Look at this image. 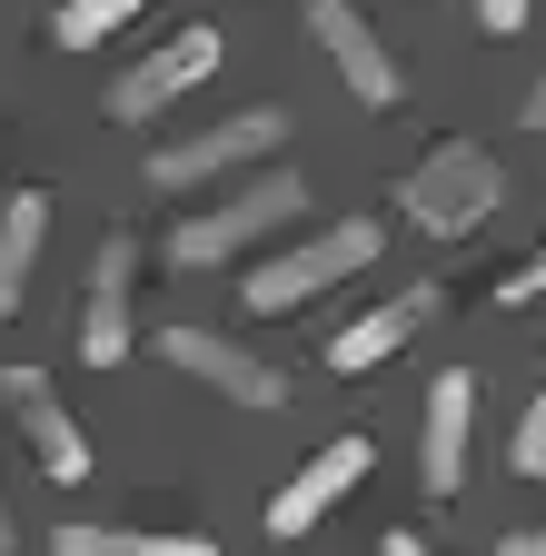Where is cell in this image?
Listing matches in <instances>:
<instances>
[{
  "mask_svg": "<svg viewBox=\"0 0 546 556\" xmlns=\"http://www.w3.org/2000/svg\"><path fill=\"white\" fill-rule=\"evenodd\" d=\"M497 199H507V169L477 150V139H437V150L397 179V219L428 229V239H467L477 219H497Z\"/></svg>",
  "mask_w": 546,
  "mask_h": 556,
  "instance_id": "obj_1",
  "label": "cell"
},
{
  "mask_svg": "<svg viewBox=\"0 0 546 556\" xmlns=\"http://www.w3.org/2000/svg\"><path fill=\"white\" fill-rule=\"evenodd\" d=\"M299 208H308V179H299V169H268V179L229 189L219 208H199V219H179V229H169V268H219V258H239L249 239L289 229Z\"/></svg>",
  "mask_w": 546,
  "mask_h": 556,
  "instance_id": "obj_2",
  "label": "cell"
},
{
  "mask_svg": "<svg viewBox=\"0 0 546 556\" xmlns=\"http://www.w3.org/2000/svg\"><path fill=\"white\" fill-rule=\"evenodd\" d=\"M378 258V219H338V229H318L308 249H289V258H268V268H249L239 289H249V308H299V299H318V289H338L348 268H368Z\"/></svg>",
  "mask_w": 546,
  "mask_h": 556,
  "instance_id": "obj_3",
  "label": "cell"
},
{
  "mask_svg": "<svg viewBox=\"0 0 546 556\" xmlns=\"http://www.w3.org/2000/svg\"><path fill=\"white\" fill-rule=\"evenodd\" d=\"M279 139H289V110H239V119L199 129V139H169V150L150 160V189H209L219 169H239V160H268Z\"/></svg>",
  "mask_w": 546,
  "mask_h": 556,
  "instance_id": "obj_4",
  "label": "cell"
},
{
  "mask_svg": "<svg viewBox=\"0 0 546 556\" xmlns=\"http://www.w3.org/2000/svg\"><path fill=\"white\" fill-rule=\"evenodd\" d=\"M209 70H219V30H179V40H160L150 60H129L110 80V119H160L169 100H189L209 80Z\"/></svg>",
  "mask_w": 546,
  "mask_h": 556,
  "instance_id": "obj_5",
  "label": "cell"
},
{
  "mask_svg": "<svg viewBox=\"0 0 546 556\" xmlns=\"http://www.w3.org/2000/svg\"><path fill=\"white\" fill-rule=\"evenodd\" d=\"M160 358L189 368V378H209V388L239 397V407H289V378L268 368V358H249L239 338H219V328H160Z\"/></svg>",
  "mask_w": 546,
  "mask_h": 556,
  "instance_id": "obj_6",
  "label": "cell"
},
{
  "mask_svg": "<svg viewBox=\"0 0 546 556\" xmlns=\"http://www.w3.org/2000/svg\"><path fill=\"white\" fill-rule=\"evenodd\" d=\"M0 407L21 417V438L40 447V467H50L60 486H80V477H90V438L71 428V407H60V388H50L40 368H0Z\"/></svg>",
  "mask_w": 546,
  "mask_h": 556,
  "instance_id": "obj_7",
  "label": "cell"
},
{
  "mask_svg": "<svg viewBox=\"0 0 546 556\" xmlns=\"http://www.w3.org/2000/svg\"><path fill=\"white\" fill-rule=\"evenodd\" d=\"M129 278H140V239H100L90 258V308H80V358L90 368H119L129 358Z\"/></svg>",
  "mask_w": 546,
  "mask_h": 556,
  "instance_id": "obj_8",
  "label": "cell"
},
{
  "mask_svg": "<svg viewBox=\"0 0 546 556\" xmlns=\"http://www.w3.org/2000/svg\"><path fill=\"white\" fill-rule=\"evenodd\" d=\"M308 30L328 40V60H338V80H348L368 110H388L397 100V60H388V40L358 21V0H308Z\"/></svg>",
  "mask_w": 546,
  "mask_h": 556,
  "instance_id": "obj_9",
  "label": "cell"
},
{
  "mask_svg": "<svg viewBox=\"0 0 546 556\" xmlns=\"http://www.w3.org/2000/svg\"><path fill=\"white\" fill-rule=\"evenodd\" d=\"M368 457H378L368 438H328V447H318V457H308V467L279 486L268 527H279V536H308V527H318V517H328V507H338V497H348V486L368 477Z\"/></svg>",
  "mask_w": 546,
  "mask_h": 556,
  "instance_id": "obj_10",
  "label": "cell"
},
{
  "mask_svg": "<svg viewBox=\"0 0 546 556\" xmlns=\"http://www.w3.org/2000/svg\"><path fill=\"white\" fill-rule=\"evenodd\" d=\"M428 318H437V289L418 278V289H397L388 308H368L358 328H338V338H328V368H338V378H368V368H378V358H397V348L418 338Z\"/></svg>",
  "mask_w": 546,
  "mask_h": 556,
  "instance_id": "obj_11",
  "label": "cell"
},
{
  "mask_svg": "<svg viewBox=\"0 0 546 556\" xmlns=\"http://www.w3.org/2000/svg\"><path fill=\"white\" fill-rule=\"evenodd\" d=\"M467 428H477V378L447 368V378L428 388V447H418L428 497H457V486H467Z\"/></svg>",
  "mask_w": 546,
  "mask_h": 556,
  "instance_id": "obj_12",
  "label": "cell"
},
{
  "mask_svg": "<svg viewBox=\"0 0 546 556\" xmlns=\"http://www.w3.org/2000/svg\"><path fill=\"white\" fill-rule=\"evenodd\" d=\"M40 249H50V199L40 189H11V199H0V318H21Z\"/></svg>",
  "mask_w": 546,
  "mask_h": 556,
  "instance_id": "obj_13",
  "label": "cell"
},
{
  "mask_svg": "<svg viewBox=\"0 0 546 556\" xmlns=\"http://www.w3.org/2000/svg\"><path fill=\"white\" fill-rule=\"evenodd\" d=\"M50 556H219L209 536H140V527H60Z\"/></svg>",
  "mask_w": 546,
  "mask_h": 556,
  "instance_id": "obj_14",
  "label": "cell"
},
{
  "mask_svg": "<svg viewBox=\"0 0 546 556\" xmlns=\"http://www.w3.org/2000/svg\"><path fill=\"white\" fill-rule=\"evenodd\" d=\"M129 11H150V0H60V11H50V40H60V50H90V40H110Z\"/></svg>",
  "mask_w": 546,
  "mask_h": 556,
  "instance_id": "obj_15",
  "label": "cell"
},
{
  "mask_svg": "<svg viewBox=\"0 0 546 556\" xmlns=\"http://www.w3.org/2000/svg\"><path fill=\"white\" fill-rule=\"evenodd\" d=\"M517 477L546 486V397H526V417H517Z\"/></svg>",
  "mask_w": 546,
  "mask_h": 556,
  "instance_id": "obj_16",
  "label": "cell"
},
{
  "mask_svg": "<svg viewBox=\"0 0 546 556\" xmlns=\"http://www.w3.org/2000/svg\"><path fill=\"white\" fill-rule=\"evenodd\" d=\"M497 299H507V308H526V299H546V249H536V258H517V268L497 278Z\"/></svg>",
  "mask_w": 546,
  "mask_h": 556,
  "instance_id": "obj_17",
  "label": "cell"
},
{
  "mask_svg": "<svg viewBox=\"0 0 546 556\" xmlns=\"http://www.w3.org/2000/svg\"><path fill=\"white\" fill-rule=\"evenodd\" d=\"M526 21V0H477V30H517Z\"/></svg>",
  "mask_w": 546,
  "mask_h": 556,
  "instance_id": "obj_18",
  "label": "cell"
},
{
  "mask_svg": "<svg viewBox=\"0 0 546 556\" xmlns=\"http://www.w3.org/2000/svg\"><path fill=\"white\" fill-rule=\"evenodd\" d=\"M497 556H546V536H536V527H517V536H497Z\"/></svg>",
  "mask_w": 546,
  "mask_h": 556,
  "instance_id": "obj_19",
  "label": "cell"
},
{
  "mask_svg": "<svg viewBox=\"0 0 546 556\" xmlns=\"http://www.w3.org/2000/svg\"><path fill=\"white\" fill-rule=\"evenodd\" d=\"M517 119H526V129H546V80L526 90V110H517Z\"/></svg>",
  "mask_w": 546,
  "mask_h": 556,
  "instance_id": "obj_20",
  "label": "cell"
},
{
  "mask_svg": "<svg viewBox=\"0 0 546 556\" xmlns=\"http://www.w3.org/2000/svg\"><path fill=\"white\" fill-rule=\"evenodd\" d=\"M388 556H428V536H388Z\"/></svg>",
  "mask_w": 546,
  "mask_h": 556,
  "instance_id": "obj_21",
  "label": "cell"
},
{
  "mask_svg": "<svg viewBox=\"0 0 546 556\" xmlns=\"http://www.w3.org/2000/svg\"><path fill=\"white\" fill-rule=\"evenodd\" d=\"M0 556H11V517H0Z\"/></svg>",
  "mask_w": 546,
  "mask_h": 556,
  "instance_id": "obj_22",
  "label": "cell"
}]
</instances>
